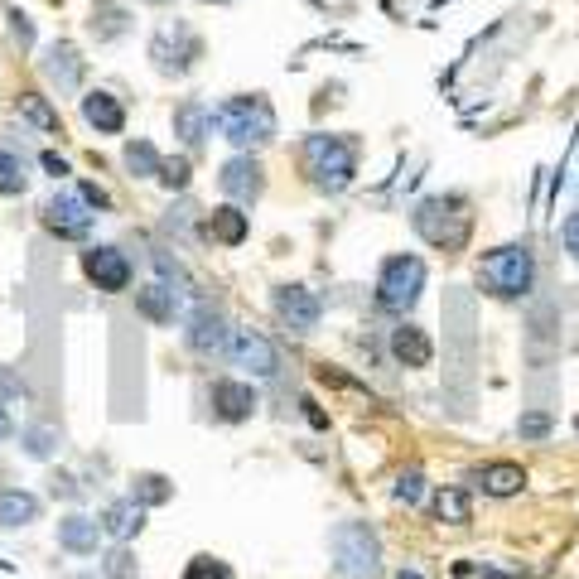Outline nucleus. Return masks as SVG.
Listing matches in <instances>:
<instances>
[{"label":"nucleus","instance_id":"f257e3e1","mask_svg":"<svg viewBox=\"0 0 579 579\" xmlns=\"http://www.w3.org/2000/svg\"><path fill=\"white\" fill-rule=\"evenodd\" d=\"M300 169L319 193H343L358 179V140L353 136H304L300 140Z\"/></svg>","mask_w":579,"mask_h":579},{"label":"nucleus","instance_id":"f03ea898","mask_svg":"<svg viewBox=\"0 0 579 579\" xmlns=\"http://www.w3.org/2000/svg\"><path fill=\"white\" fill-rule=\"evenodd\" d=\"M531 285H536V256H531L526 242H507V247L483 251V261H478V290L488 300H502V304L526 300Z\"/></svg>","mask_w":579,"mask_h":579},{"label":"nucleus","instance_id":"7ed1b4c3","mask_svg":"<svg viewBox=\"0 0 579 579\" xmlns=\"http://www.w3.org/2000/svg\"><path fill=\"white\" fill-rule=\"evenodd\" d=\"M213 126L222 131V140H232L237 150H256L276 140V107L266 92H237L213 111Z\"/></svg>","mask_w":579,"mask_h":579},{"label":"nucleus","instance_id":"20e7f679","mask_svg":"<svg viewBox=\"0 0 579 579\" xmlns=\"http://www.w3.org/2000/svg\"><path fill=\"white\" fill-rule=\"evenodd\" d=\"M411 227L430 242L435 251H459L469 242L473 232V213L464 198H454V193H435V198H420L411 213Z\"/></svg>","mask_w":579,"mask_h":579},{"label":"nucleus","instance_id":"39448f33","mask_svg":"<svg viewBox=\"0 0 579 579\" xmlns=\"http://www.w3.org/2000/svg\"><path fill=\"white\" fill-rule=\"evenodd\" d=\"M333 570L343 579H382V536L367 522H338L329 531Z\"/></svg>","mask_w":579,"mask_h":579},{"label":"nucleus","instance_id":"423d86ee","mask_svg":"<svg viewBox=\"0 0 579 579\" xmlns=\"http://www.w3.org/2000/svg\"><path fill=\"white\" fill-rule=\"evenodd\" d=\"M420 295H425V261L411 251L386 256L382 271H377V304L386 314H411Z\"/></svg>","mask_w":579,"mask_h":579},{"label":"nucleus","instance_id":"0eeeda50","mask_svg":"<svg viewBox=\"0 0 579 579\" xmlns=\"http://www.w3.org/2000/svg\"><path fill=\"white\" fill-rule=\"evenodd\" d=\"M198 58H203V39H198L184 20L160 25L155 34H150V63H155V73H165V78H184Z\"/></svg>","mask_w":579,"mask_h":579},{"label":"nucleus","instance_id":"6e6552de","mask_svg":"<svg viewBox=\"0 0 579 579\" xmlns=\"http://www.w3.org/2000/svg\"><path fill=\"white\" fill-rule=\"evenodd\" d=\"M39 222H44V232L58 237V242H83L87 232H92V222H97V208H87V198L78 189L54 193V198L44 203Z\"/></svg>","mask_w":579,"mask_h":579},{"label":"nucleus","instance_id":"1a4fd4ad","mask_svg":"<svg viewBox=\"0 0 579 579\" xmlns=\"http://www.w3.org/2000/svg\"><path fill=\"white\" fill-rule=\"evenodd\" d=\"M78 266H83L87 285L102 290V295H121V290H131V280H136V266H131V256L121 247H87Z\"/></svg>","mask_w":579,"mask_h":579},{"label":"nucleus","instance_id":"9d476101","mask_svg":"<svg viewBox=\"0 0 579 579\" xmlns=\"http://www.w3.org/2000/svg\"><path fill=\"white\" fill-rule=\"evenodd\" d=\"M227 358H232L237 372H247V377H256V382H266V377H276V372H280L276 343H271L266 333H256V329H232Z\"/></svg>","mask_w":579,"mask_h":579},{"label":"nucleus","instance_id":"9b49d317","mask_svg":"<svg viewBox=\"0 0 579 579\" xmlns=\"http://www.w3.org/2000/svg\"><path fill=\"white\" fill-rule=\"evenodd\" d=\"M218 189L227 193V203L251 208V203L266 193V169H261V160H256L251 150H237V155L218 169Z\"/></svg>","mask_w":579,"mask_h":579},{"label":"nucleus","instance_id":"f8f14e48","mask_svg":"<svg viewBox=\"0 0 579 579\" xmlns=\"http://www.w3.org/2000/svg\"><path fill=\"white\" fill-rule=\"evenodd\" d=\"M39 68H44V78H49V87H54L58 97H73L87 78V58L73 39H54L44 49V58H39Z\"/></svg>","mask_w":579,"mask_h":579},{"label":"nucleus","instance_id":"ddd939ff","mask_svg":"<svg viewBox=\"0 0 579 579\" xmlns=\"http://www.w3.org/2000/svg\"><path fill=\"white\" fill-rule=\"evenodd\" d=\"M271 304H276V319L290 333H314L319 319H324V300H319L309 285H276Z\"/></svg>","mask_w":579,"mask_h":579},{"label":"nucleus","instance_id":"4468645a","mask_svg":"<svg viewBox=\"0 0 579 579\" xmlns=\"http://www.w3.org/2000/svg\"><path fill=\"white\" fill-rule=\"evenodd\" d=\"M184 343H189L193 358H218V353H227V343H232L227 314H222V309H213V304H198V309L189 314Z\"/></svg>","mask_w":579,"mask_h":579},{"label":"nucleus","instance_id":"2eb2a0df","mask_svg":"<svg viewBox=\"0 0 579 579\" xmlns=\"http://www.w3.org/2000/svg\"><path fill=\"white\" fill-rule=\"evenodd\" d=\"M208 406H213V420H222V425H247L261 401H256V386L251 382L222 377V382H213V391H208Z\"/></svg>","mask_w":579,"mask_h":579},{"label":"nucleus","instance_id":"dca6fc26","mask_svg":"<svg viewBox=\"0 0 579 579\" xmlns=\"http://www.w3.org/2000/svg\"><path fill=\"white\" fill-rule=\"evenodd\" d=\"M136 314L145 319V324H155V329H174V319H179V290L165 285V280L140 285L136 290Z\"/></svg>","mask_w":579,"mask_h":579},{"label":"nucleus","instance_id":"f3484780","mask_svg":"<svg viewBox=\"0 0 579 579\" xmlns=\"http://www.w3.org/2000/svg\"><path fill=\"white\" fill-rule=\"evenodd\" d=\"M83 121L97 136H121V131H126V107H121L116 92L92 87V92H83Z\"/></svg>","mask_w":579,"mask_h":579},{"label":"nucleus","instance_id":"a211bd4d","mask_svg":"<svg viewBox=\"0 0 579 579\" xmlns=\"http://www.w3.org/2000/svg\"><path fill=\"white\" fill-rule=\"evenodd\" d=\"M386 348H391V358L401 362V367H411V372L435 362V343H430V333L420 329V324H396L391 338H386Z\"/></svg>","mask_w":579,"mask_h":579},{"label":"nucleus","instance_id":"6ab92c4d","mask_svg":"<svg viewBox=\"0 0 579 579\" xmlns=\"http://www.w3.org/2000/svg\"><path fill=\"white\" fill-rule=\"evenodd\" d=\"M469 483L483 497H517L526 488V469H522V464H512V459H493V464L473 469Z\"/></svg>","mask_w":579,"mask_h":579},{"label":"nucleus","instance_id":"aec40b11","mask_svg":"<svg viewBox=\"0 0 579 579\" xmlns=\"http://www.w3.org/2000/svg\"><path fill=\"white\" fill-rule=\"evenodd\" d=\"M174 136L184 140L189 150H203L208 136H213V107H208L203 97H184V102L174 107Z\"/></svg>","mask_w":579,"mask_h":579},{"label":"nucleus","instance_id":"412c9836","mask_svg":"<svg viewBox=\"0 0 579 579\" xmlns=\"http://www.w3.org/2000/svg\"><path fill=\"white\" fill-rule=\"evenodd\" d=\"M97 546H102V522H97V517H87V512H68V517H58V551L97 555Z\"/></svg>","mask_w":579,"mask_h":579},{"label":"nucleus","instance_id":"4be33fe9","mask_svg":"<svg viewBox=\"0 0 579 579\" xmlns=\"http://www.w3.org/2000/svg\"><path fill=\"white\" fill-rule=\"evenodd\" d=\"M97 522H102V536H111V541H131V536L145 531V507H140L136 497H111Z\"/></svg>","mask_w":579,"mask_h":579},{"label":"nucleus","instance_id":"5701e85b","mask_svg":"<svg viewBox=\"0 0 579 579\" xmlns=\"http://www.w3.org/2000/svg\"><path fill=\"white\" fill-rule=\"evenodd\" d=\"M203 227H208V237H213L218 247H242L251 237V213H242L237 203H218V208L203 218Z\"/></svg>","mask_w":579,"mask_h":579},{"label":"nucleus","instance_id":"b1692460","mask_svg":"<svg viewBox=\"0 0 579 579\" xmlns=\"http://www.w3.org/2000/svg\"><path fill=\"white\" fill-rule=\"evenodd\" d=\"M92 39L97 44H111V39H126L131 34V15H126V5H116V0H92Z\"/></svg>","mask_w":579,"mask_h":579},{"label":"nucleus","instance_id":"393cba45","mask_svg":"<svg viewBox=\"0 0 579 579\" xmlns=\"http://www.w3.org/2000/svg\"><path fill=\"white\" fill-rule=\"evenodd\" d=\"M121 165H126V174L131 179H160V169H165V155L150 145L145 136L126 140V150H121Z\"/></svg>","mask_w":579,"mask_h":579},{"label":"nucleus","instance_id":"a878e982","mask_svg":"<svg viewBox=\"0 0 579 579\" xmlns=\"http://www.w3.org/2000/svg\"><path fill=\"white\" fill-rule=\"evenodd\" d=\"M430 517L444 526H469L473 522V502L464 488H440V493L430 497Z\"/></svg>","mask_w":579,"mask_h":579},{"label":"nucleus","instance_id":"bb28decb","mask_svg":"<svg viewBox=\"0 0 579 579\" xmlns=\"http://www.w3.org/2000/svg\"><path fill=\"white\" fill-rule=\"evenodd\" d=\"M39 522V497L25 493V488H5L0 493V526L15 531V526H29Z\"/></svg>","mask_w":579,"mask_h":579},{"label":"nucleus","instance_id":"cd10ccee","mask_svg":"<svg viewBox=\"0 0 579 579\" xmlns=\"http://www.w3.org/2000/svg\"><path fill=\"white\" fill-rule=\"evenodd\" d=\"M126 497H136L140 507L150 512V507H165L169 497H174V483H169L165 473H155V469H145L131 478V488H126Z\"/></svg>","mask_w":579,"mask_h":579},{"label":"nucleus","instance_id":"c85d7f7f","mask_svg":"<svg viewBox=\"0 0 579 579\" xmlns=\"http://www.w3.org/2000/svg\"><path fill=\"white\" fill-rule=\"evenodd\" d=\"M20 116L29 126H39L44 136H63V116H58V107H49L44 92H20Z\"/></svg>","mask_w":579,"mask_h":579},{"label":"nucleus","instance_id":"c756f323","mask_svg":"<svg viewBox=\"0 0 579 579\" xmlns=\"http://www.w3.org/2000/svg\"><path fill=\"white\" fill-rule=\"evenodd\" d=\"M102 579H140L136 551H131L126 541H116V546L102 555Z\"/></svg>","mask_w":579,"mask_h":579},{"label":"nucleus","instance_id":"7c9ffc66","mask_svg":"<svg viewBox=\"0 0 579 579\" xmlns=\"http://www.w3.org/2000/svg\"><path fill=\"white\" fill-rule=\"evenodd\" d=\"M20 449H25L29 459H54L58 454V430L54 425H29V430H20Z\"/></svg>","mask_w":579,"mask_h":579},{"label":"nucleus","instance_id":"2f4dec72","mask_svg":"<svg viewBox=\"0 0 579 579\" xmlns=\"http://www.w3.org/2000/svg\"><path fill=\"white\" fill-rule=\"evenodd\" d=\"M29 189V174H25V160L0 150V198H15V193Z\"/></svg>","mask_w":579,"mask_h":579},{"label":"nucleus","instance_id":"473e14b6","mask_svg":"<svg viewBox=\"0 0 579 579\" xmlns=\"http://www.w3.org/2000/svg\"><path fill=\"white\" fill-rule=\"evenodd\" d=\"M184 579H232V565L222 555H193L184 565Z\"/></svg>","mask_w":579,"mask_h":579},{"label":"nucleus","instance_id":"72a5a7b5","mask_svg":"<svg viewBox=\"0 0 579 579\" xmlns=\"http://www.w3.org/2000/svg\"><path fill=\"white\" fill-rule=\"evenodd\" d=\"M391 497H396L401 507H415V502L425 497V473H420V469H406L401 478H396V488H391Z\"/></svg>","mask_w":579,"mask_h":579},{"label":"nucleus","instance_id":"f704fd0d","mask_svg":"<svg viewBox=\"0 0 579 579\" xmlns=\"http://www.w3.org/2000/svg\"><path fill=\"white\" fill-rule=\"evenodd\" d=\"M160 184H165L169 193H184L193 184V165L189 155H179V160H165V169H160Z\"/></svg>","mask_w":579,"mask_h":579},{"label":"nucleus","instance_id":"c9c22d12","mask_svg":"<svg viewBox=\"0 0 579 579\" xmlns=\"http://www.w3.org/2000/svg\"><path fill=\"white\" fill-rule=\"evenodd\" d=\"M25 396H29L25 377H20L15 367H0V406H5V401H25Z\"/></svg>","mask_w":579,"mask_h":579},{"label":"nucleus","instance_id":"e433bc0d","mask_svg":"<svg viewBox=\"0 0 579 579\" xmlns=\"http://www.w3.org/2000/svg\"><path fill=\"white\" fill-rule=\"evenodd\" d=\"M551 415L546 411H531V415H522V425H517V430H522V440H546V435H551Z\"/></svg>","mask_w":579,"mask_h":579},{"label":"nucleus","instance_id":"4c0bfd02","mask_svg":"<svg viewBox=\"0 0 579 579\" xmlns=\"http://www.w3.org/2000/svg\"><path fill=\"white\" fill-rule=\"evenodd\" d=\"M49 493H54V497H63V502H73V497L83 493V488H78V478H73V473L54 469V473H49Z\"/></svg>","mask_w":579,"mask_h":579},{"label":"nucleus","instance_id":"58836bf2","mask_svg":"<svg viewBox=\"0 0 579 579\" xmlns=\"http://www.w3.org/2000/svg\"><path fill=\"white\" fill-rule=\"evenodd\" d=\"M78 193L87 198V208H102V213L111 208V193L102 189V184H92V179H83V184H78Z\"/></svg>","mask_w":579,"mask_h":579},{"label":"nucleus","instance_id":"ea45409f","mask_svg":"<svg viewBox=\"0 0 579 579\" xmlns=\"http://www.w3.org/2000/svg\"><path fill=\"white\" fill-rule=\"evenodd\" d=\"M560 242H565V251H570V256L579 261V208L570 213V218H565V227H560Z\"/></svg>","mask_w":579,"mask_h":579},{"label":"nucleus","instance_id":"a19ab883","mask_svg":"<svg viewBox=\"0 0 579 579\" xmlns=\"http://www.w3.org/2000/svg\"><path fill=\"white\" fill-rule=\"evenodd\" d=\"M39 165H44V174H54V179H63V174H68V160H63L58 150H44V155H39Z\"/></svg>","mask_w":579,"mask_h":579},{"label":"nucleus","instance_id":"79ce46f5","mask_svg":"<svg viewBox=\"0 0 579 579\" xmlns=\"http://www.w3.org/2000/svg\"><path fill=\"white\" fill-rule=\"evenodd\" d=\"M10 34L20 39V49H29V44H34V29H29L25 15H10Z\"/></svg>","mask_w":579,"mask_h":579},{"label":"nucleus","instance_id":"37998d69","mask_svg":"<svg viewBox=\"0 0 579 579\" xmlns=\"http://www.w3.org/2000/svg\"><path fill=\"white\" fill-rule=\"evenodd\" d=\"M189 222H193V208H174V213L165 218V227L169 232H189Z\"/></svg>","mask_w":579,"mask_h":579},{"label":"nucleus","instance_id":"c03bdc74","mask_svg":"<svg viewBox=\"0 0 579 579\" xmlns=\"http://www.w3.org/2000/svg\"><path fill=\"white\" fill-rule=\"evenodd\" d=\"M5 440H15V420H10V411L0 406V444Z\"/></svg>","mask_w":579,"mask_h":579},{"label":"nucleus","instance_id":"a18cd8bd","mask_svg":"<svg viewBox=\"0 0 579 579\" xmlns=\"http://www.w3.org/2000/svg\"><path fill=\"white\" fill-rule=\"evenodd\" d=\"M391 579H425V575H420V570H411V565H406V570H396V575H391Z\"/></svg>","mask_w":579,"mask_h":579},{"label":"nucleus","instance_id":"49530a36","mask_svg":"<svg viewBox=\"0 0 579 579\" xmlns=\"http://www.w3.org/2000/svg\"><path fill=\"white\" fill-rule=\"evenodd\" d=\"M483 579H512V575H502V570H483Z\"/></svg>","mask_w":579,"mask_h":579},{"label":"nucleus","instance_id":"de8ad7c7","mask_svg":"<svg viewBox=\"0 0 579 579\" xmlns=\"http://www.w3.org/2000/svg\"><path fill=\"white\" fill-rule=\"evenodd\" d=\"M73 579H97V570H83V575H73Z\"/></svg>","mask_w":579,"mask_h":579},{"label":"nucleus","instance_id":"09e8293b","mask_svg":"<svg viewBox=\"0 0 579 579\" xmlns=\"http://www.w3.org/2000/svg\"><path fill=\"white\" fill-rule=\"evenodd\" d=\"M145 5H169V0H145Z\"/></svg>","mask_w":579,"mask_h":579},{"label":"nucleus","instance_id":"8fccbe9b","mask_svg":"<svg viewBox=\"0 0 579 579\" xmlns=\"http://www.w3.org/2000/svg\"><path fill=\"white\" fill-rule=\"evenodd\" d=\"M208 5H227V0H208Z\"/></svg>","mask_w":579,"mask_h":579},{"label":"nucleus","instance_id":"3c124183","mask_svg":"<svg viewBox=\"0 0 579 579\" xmlns=\"http://www.w3.org/2000/svg\"><path fill=\"white\" fill-rule=\"evenodd\" d=\"M575 430H579V420H575Z\"/></svg>","mask_w":579,"mask_h":579}]
</instances>
